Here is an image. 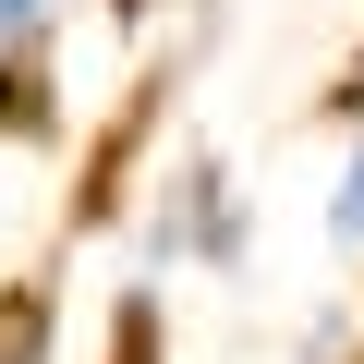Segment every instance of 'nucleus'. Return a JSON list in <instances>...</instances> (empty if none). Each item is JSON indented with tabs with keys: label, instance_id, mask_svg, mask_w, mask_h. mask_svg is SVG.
Masks as SVG:
<instances>
[{
	"label": "nucleus",
	"instance_id": "nucleus-2",
	"mask_svg": "<svg viewBox=\"0 0 364 364\" xmlns=\"http://www.w3.org/2000/svg\"><path fill=\"white\" fill-rule=\"evenodd\" d=\"M328 255H364V134L340 146V182H328Z\"/></svg>",
	"mask_w": 364,
	"mask_h": 364
},
{
	"label": "nucleus",
	"instance_id": "nucleus-3",
	"mask_svg": "<svg viewBox=\"0 0 364 364\" xmlns=\"http://www.w3.org/2000/svg\"><path fill=\"white\" fill-rule=\"evenodd\" d=\"M37 13H49V0H0V49H25V37H37Z\"/></svg>",
	"mask_w": 364,
	"mask_h": 364
},
{
	"label": "nucleus",
	"instance_id": "nucleus-1",
	"mask_svg": "<svg viewBox=\"0 0 364 364\" xmlns=\"http://www.w3.org/2000/svg\"><path fill=\"white\" fill-rule=\"evenodd\" d=\"M158 255H243V207H231V170H182V207H158Z\"/></svg>",
	"mask_w": 364,
	"mask_h": 364
}]
</instances>
